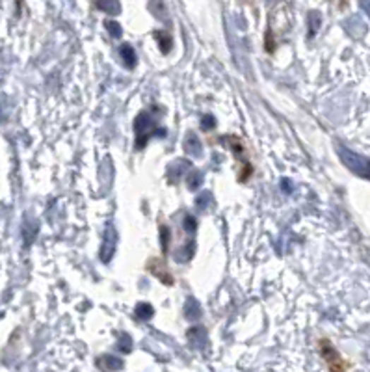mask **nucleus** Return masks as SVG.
<instances>
[{
    "label": "nucleus",
    "instance_id": "2",
    "mask_svg": "<svg viewBox=\"0 0 370 372\" xmlns=\"http://www.w3.org/2000/svg\"><path fill=\"white\" fill-rule=\"evenodd\" d=\"M320 354H322V357H324L326 361H328V365H330L331 371H345L346 368V365L342 363V359H340L339 352H337V350L331 347L330 341L320 342Z\"/></svg>",
    "mask_w": 370,
    "mask_h": 372
},
{
    "label": "nucleus",
    "instance_id": "1",
    "mask_svg": "<svg viewBox=\"0 0 370 372\" xmlns=\"http://www.w3.org/2000/svg\"><path fill=\"white\" fill-rule=\"evenodd\" d=\"M339 157L340 160H342V164L350 169L352 174L370 181V158L355 153V151H352V149L348 148H342V145H339Z\"/></svg>",
    "mask_w": 370,
    "mask_h": 372
},
{
    "label": "nucleus",
    "instance_id": "3",
    "mask_svg": "<svg viewBox=\"0 0 370 372\" xmlns=\"http://www.w3.org/2000/svg\"><path fill=\"white\" fill-rule=\"evenodd\" d=\"M148 270L151 272V274H155L158 277V280L162 281L164 285H173V277L169 274H167L166 270V266L162 265V260H158V259H151L148 263Z\"/></svg>",
    "mask_w": 370,
    "mask_h": 372
}]
</instances>
